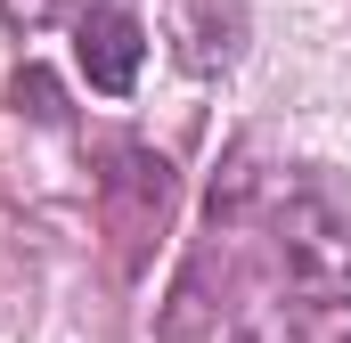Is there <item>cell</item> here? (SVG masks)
Masks as SVG:
<instances>
[{
    "label": "cell",
    "mask_w": 351,
    "mask_h": 343,
    "mask_svg": "<svg viewBox=\"0 0 351 343\" xmlns=\"http://www.w3.org/2000/svg\"><path fill=\"white\" fill-rule=\"evenodd\" d=\"M278 270L311 303H351V213L335 196H286L278 204Z\"/></svg>",
    "instance_id": "obj_1"
},
{
    "label": "cell",
    "mask_w": 351,
    "mask_h": 343,
    "mask_svg": "<svg viewBox=\"0 0 351 343\" xmlns=\"http://www.w3.org/2000/svg\"><path fill=\"white\" fill-rule=\"evenodd\" d=\"M74 66H82L90 90H106V98H123V90L139 82V66H147V33H139V16L131 8H90L74 16Z\"/></svg>",
    "instance_id": "obj_2"
},
{
    "label": "cell",
    "mask_w": 351,
    "mask_h": 343,
    "mask_svg": "<svg viewBox=\"0 0 351 343\" xmlns=\"http://www.w3.org/2000/svg\"><path fill=\"white\" fill-rule=\"evenodd\" d=\"M98 0H0V16L8 25H25V33H41V25H58V16H90Z\"/></svg>",
    "instance_id": "obj_3"
},
{
    "label": "cell",
    "mask_w": 351,
    "mask_h": 343,
    "mask_svg": "<svg viewBox=\"0 0 351 343\" xmlns=\"http://www.w3.org/2000/svg\"><path fill=\"white\" fill-rule=\"evenodd\" d=\"M237 343H294V327H278V319H254V327H237Z\"/></svg>",
    "instance_id": "obj_4"
},
{
    "label": "cell",
    "mask_w": 351,
    "mask_h": 343,
    "mask_svg": "<svg viewBox=\"0 0 351 343\" xmlns=\"http://www.w3.org/2000/svg\"><path fill=\"white\" fill-rule=\"evenodd\" d=\"M335 343H351V327H343V335H335Z\"/></svg>",
    "instance_id": "obj_5"
}]
</instances>
